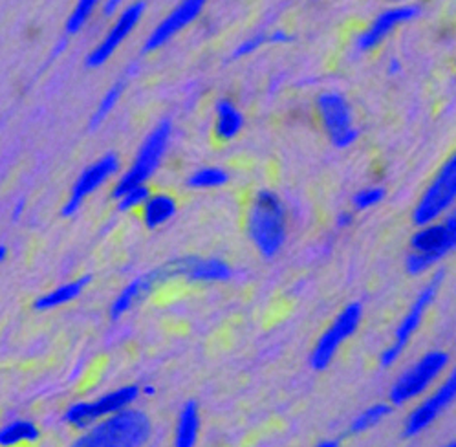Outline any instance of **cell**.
I'll return each instance as SVG.
<instances>
[{
  "label": "cell",
  "mask_w": 456,
  "mask_h": 447,
  "mask_svg": "<svg viewBox=\"0 0 456 447\" xmlns=\"http://www.w3.org/2000/svg\"><path fill=\"white\" fill-rule=\"evenodd\" d=\"M248 236L264 259L276 257L288 236V215L277 193L262 189L252 200L248 212Z\"/></svg>",
  "instance_id": "1"
},
{
  "label": "cell",
  "mask_w": 456,
  "mask_h": 447,
  "mask_svg": "<svg viewBox=\"0 0 456 447\" xmlns=\"http://www.w3.org/2000/svg\"><path fill=\"white\" fill-rule=\"evenodd\" d=\"M456 250V210L444 222L421 226L411 238V253L405 259V270L421 275Z\"/></svg>",
  "instance_id": "2"
},
{
  "label": "cell",
  "mask_w": 456,
  "mask_h": 447,
  "mask_svg": "<svg viewBox=\"0 0 456 447\" xmlns=\"http://www.w3.org/2000/svg\"><path fill=\"white\" fill-rule=\"evenodd\" d=\"M150 436V420L136 409L112 414L81 436L72 447H141Z\"/></svg>",
  "instance_id": "3"
},
{
  "label": "cell",
  "mask_w": 456,
  "mask_h": 447,
  "mask_svg": "<svg viewBox=\"0 0 456 447\" xmlns=\"http://www.w3.org/2000/svg\"><path fill=\"white\" fill-rule=\"evenodd\" d=\"M449 363L451 355L445 350H431L423 354L412 367H409L392 383L388 391V403L392 407H402L423 396L449 369Z\"/></svg>",
  "instance_id": "4"
},
{
  "label": "cell",
  "mask_w": 456,
  "mask_h": 447,
  "mask_svg": "<svg viewBox=\"0 0 456 447\" xmlns=\"http://www.w3.org/2000/svg\"><path fill=\"white\" fill-rule=\"evenodd\" d=\"M444 270L436 272L429 283L425 284L420 293L416 295V299L412 301V305L409 307V310L405 312L404 319L400 321L398 329L394 331V338L392 341L387 345V348L380 354V365L388 369L392 365H396V362L400 360V357L404 355L405 348L409 347V343L412 341V338L416 336L418 329L421 326L423 319H425V314L429 312L431 305L435 303L436 295L442 288V283H444Z\"/></svg>",
  "instance_id": "5"
},
{
  "label": "cell",
  "mask_w": 456,
  "mask_h": 447,
  "mask_svg": "<svg viewBox=\"0 0 456 447\" xmlns=\"http://www.w3.org/2000/svg\"><path fill=\"white\" fill-rule=\"evenodd\" d=\"M171 132H172L171 122H169V119H162V122L156 125V129L147 136V140L143 141L132 167L124 176H121V180L116 184V188L112 191V196L116 200L119 196H124L132 188L143 186L148 180V178L155 174L162 158L165 156Z\"/></svg>",
  "instance_id": "6"
},
{
  "label": "cell",
  "mask_w": 456,
  "mask_h": 447,
  "mask_svg": "<svg viewBox=\"0 0 456 447\" xmlns=\"http://www.w3.org/2000/svg\"><path fill=\"white\" fill-rule=\"evenodd\" d=\"M363 321V305L359 301L348 303L333 321L328 324V329L319 336L310 354V367L317 372L326 371L333 357L340 352L345 341H348L359 329Z\"/></svg>",
  "instance_id": "7"
},
{
  "label": "cell",
  "mask_w": 456,
  "mask_h": 447,
  "mask_svg": "<svg viewBox=\"0 0 456 447\" xmlns=\"http://www.w3.org/2000/svg\"><path fill=\"white\" fill-rule=\"evenodd\" d=\"M456 202V153L444 164V167L435 176V180L420 196L414 212L412 222L421 227L431 222H436L445 215Z\"/></svg>",
  "instance_id": "8"
},
{
  "label": "cell",
  "mask_w": 456,
  "mask_h": 447,
  "mask_svg": "<svg viewBox=\"0 0 456 447\" xmlns=\"http://www.w3.org/2000/svg\"><path fill=\"white\" fill-rule=\"evenodd\" d=\"M456 402V365L449 371L447 378L436 387L435 393L421 400L405 419L404 436L416 438L428 431L440 416Z\"/></svg>",
  "instance_id": "9"
},
{
  "label": "cell",
  "mask_w": 456,
  "mask_h": 447,
  "mask_svg": "<svg viewBox=\"0 0 456 447\" xmlns=\"http://www.w3.org/2000/svg\"><path fill=\"white\" fill-rule=\"evenodd\" d=\"M140 385H125L117 391H112L94 402H79L74 403L67 414H65V422L74 426V427H88L90 424L98 422L100 419H105V416H112L116 412H121L129 409L131 403H134L140 396Z\"/></svg>",
  "instance_id": "10"
},
{
  "label": "cell",
  "mask_w": 456,
  "mask_h": 447,
  "mask_svg": "<svg viewBox=\"0 0 456 447\" xmlns=\"http://www.w3.org/2000/svg\"><path fill=\"white\" fill-rule=\"evenodd\" d=\"M317 112L333 147L347 148L357 141V129L352 125V112L347 100L338 92L317 98Z\"/></svg>",
  "instance_id": "11"
},
{
  "label": "cell",
  "mask_w": 456,
  "mask_h": 447,
  "mask_svg": "<svg viewBox=\"0 0 456 447\" xmlns=\"http://www.w3.org/2000/svg\"><path fill=\"white\" fill-rule=\"evenodd\" d=\"M147 3L145 0H136L129 8L124 10L110 28L107 37L86 55V67L88 68H100L103 67L108 59L114 55V52L124 44V41L134 32V28L140 24L143 13H145Z\"/></svg>",
  "instance_id": "12"
},
{
  "label": "cell",
  "mask_w": 456,
  "mask_h": 447,
  "mask_svg": "<svg viewBox=\"0 0 456 447\" xmlns=\"http://www.w3.org/2000/svg\"><path fill=\"white\" fill-rule=\"evenodd\" d=\"M117 169H119V158L114 153L105 155L96 164L86 167L70 191V196L63 207V217H74L81 207V204L84 202V198L88 195H92L100 186H103L110 176L117 172Z\"/></svg>",
  "instance_id": "13"
},
{
  "label": "cell",
  "mask_w": 456,
  "mask_h": 447,
  "mask_svg": "<svg viewBox=\"0 0 456 447\" xmlns=\"http://www.w3.org/2000/svg\"><path fill=\"white\" fill-rule=\"evenodd\" d=\"M172 279L184 277L191 283H228L233 279V267L222 259L181 257L167 262Z\"/></svg>",
  "instance_id": "14"
},
{
  "label": "cell",
  "mask_w": 456,
  "mask_h": 447,
  "mask_svg": "<svg viewBox=\"0 0 456 447\" xmlns=\"http://www.w3.org/2000/svg\"><path fill=\"white\" fill-rule=\"evenodd\" d=\"M207 0H181L178 8H174L156 28L155 32L148 36L143 44V53H150L162 48L169 39L180 34L188 24H191L202 12Z\"/></svg>",
  "instance_id": "15"
},
{
  "label": "cell",
  "mask_w": 456,
  "mask_h": 447,
  "mask_svg": "<svg viewBox=\"0 0 456 447\" xmlns=\"http://www.w3.org/2000/svg\"><path fill=\"white\" fill-rule=\"evenodd\" d=\"M421 8L416 4H407V6H398L387 10L376 17V20L364 29V32L357 37V48L361 52H369L376 48L380 43H383L394 29H396L400 24L414 20L420 17Z\"/></svg>",
  "instance_id": "16"
},
{
  "label": "cell",
  "mask_w": 456,
  "mask_h": 447,
  "mask_svg": "<svg viewBox=\"0 0 456 447\" xmlns=\"http://www.w3.org/2000/svg\"><path fill=\"white\" fill-rule=\"evenodd\" d=\"M169 279H172V277H171L167 264H164V266L156 267V270H152V272L138 277L136 281H132L124 291H121L116 297V301L112 303V308H110V317L114 321L119 319L125 312H129L134 305H138L141 299H145V297L152 290L160 286L162 283L169 281Z\"/></svg>",
  "instance_id": "17"
},
{
  "label": "cell",
  "mask_w": 456,
  "mask_h": 447,
  "mask_svg": "<svg viewBox=\"0 0 456 447\" xmlns=\"http://www.w3.org/2000/svg\"><path fill=\"white\" fill-rule=\"evenodd\" d=\"M200 435V409L195 400H189L180 411L174 427V447H196Z\"/></svg>",
  "instance_id": "18"
},
{
  "label": "cell",
  "mask_w": 456,
  "mask_h": 447,
  "mask_svg": "<svg viewBox=\"0 0 456 447\" xmlns=\"http://www.w3.org/2000/svg\"><path fill=\"white\" fill-rule=\"evenodd\" d=\"M215 112H217V122H215L217 138L222 141L235 140L240 134L242 127H244V116H242V112L228 98H222L217 101Z\"/></svg>",
  "instance_id": "19"
},
{
  "label": "cell",
  "mask_w": 456,
  "mask_h": 447,
  "mask_svg": "<svg viewBox=\"0 0 456 447\" xmlns=\"http://www.w3.org/2000/svg\"><path fill=\"white\" fill-rule=\"evenodd\" d=\"M90 283H92V275H83L77 281H72V283H67L63 286H59V288L52 290L50 293L39 297V299L34 303V308L39 310V312H44V310L57 308L60 305H67V303L77 299V297L83 293V290Z\"/></svg>",
  "instance_id": "20"
},
{
  "label": "cell",
  "mask_w": 456,
  "mask_h": 447,
  "mask_svg": "<svg viewBox=\"0 0 456 447\" xmlns=\"http://www.w3.org/2000/svg\"><path fill=\"white\" fill-rule=\"evenodd\" d=\"M178 212L176 200L171 195L160 193L147 198L143 207V222L148 229H156L167 224Z\"/></svg>",
  "instance_id": "21"
},
{
  "label": "cell",
  "mask_w": 456,
  "mask_h": 447,
  "mask_svg": "<svg viewBox=\"0 0 456 447\" xmlns=\"http://www.w3.org/2000/svg\"><path fill=\"white\" fill-rule=\"evenodd\" d=\"M136 70H138V65H131V67L125 70L124 77H119V79L108 88L107 94L101 98V101H100V105H98L94 116L90 117V124H88V129H90V131H96L100 125H103V122L108 117V114H110V112L114 110V107L117 105L121 94H124L129 79L136 74Z\"/></svg>",
  "instance_id": "22"
},
{
  "label": "cell",
  "mask_w": 456,
  "mask_h": 447,
  "mask_svg": "<svg viewBox=\"0 0 456 447\" xmlns=\"http://www.w3.org/2000/svg\"><path fill=\"white\" fill-rule=\"evenodd\" d=\"M392 412V405L387 402H380L374 403L371 407L364 409L363 412H359L356 419L352 420L348 433L350 435H363L371 429H374L376 426H380L383 420H387Z\"/></svg>",
  "instance_id": "23"
},
{
  "label": "cell",
  "mask_w": 456,
  "mask_h": 447,
  "mask_svg": "<svg viewBox=\"0 0 456 447\" xmlns=\"http://www.w3.org/2000/svg\"><path fill=\"white\" fill-rule=\"evenodd\" d=\"M41 431L34 422L17 420L0 429V447H15L20 442L39 440Z\"/></svg>",
  "instance_id": "24"
},
{
  "label": "cell",
  "mask_w": 456,
  "mask_h": 447,
  "mask_svg": "<svg viewBox=\"0 0 456 447\" xmlns=\"http://www.w3.org/2000/svg\"><path fill=\"white\" fill-rule=\"evenodd\" d=\"M229 182L228 171L220 167H204L188 178V186L193 189H217Z\"/></svg>",
  "instance_id": "25"
},
{
  "label": "cell",
  "mask_w": 456,
  "mask_h": 447,
  "mask_svg": "<svg viewBox=\"0 0 456 447\" xmlns=\"http://www.w3.org/2000/svg\"><path fill=\"white\" fill-rule=\"evenodd\" d=\"M98 4L100 0H79L77 6L74 8V12L67 20V36H76L84 26V22L90 19V15H92Z\"/></svg>",
  "instance_id": "26"
},
{
  "label": "cell",
  "mask_w": 456,
  "mask_h": 447,
  "mask_svg": "<svg viewBox=\"0 0 456 447\" xmlns=\"http://www.w3.org/2000/svg\"><path fill=\"white\" fill-rule=\"evenodd\" d=\"M385 195H387V191L381 186L364 188L354 195L352 204L357 212H367V210H372V207H376L378 204H381Z\"/></svg>",
  "instance_id": "27"
},
{
  "label": "cell",
  "mask_w": 456,
  "mask_h": 447,
  "mask_svg": "<svg viewBox=\"0 0 456 447\" xmlns=\"http://www.w3.org/2000/svg\"><path fill=\"white\" fill-rule=\"evenodd\" d=\"M150 196V191L148 188L143 184V186H138V188H132L131 191H127L124 196H119L117 200V207L119 212H129L132 210V207L136 205H141L147 202V198Z\"/></svg>",
  "instance_id": "28"
},
{
  "label": "cell",
  "mask_w": 456,
  "mask_h": 447,
  "mask_svg": "<svg viewBox=\"0 0 456 447\" xmlns=\"http://www.w3.org/2000/svg\"><path fill=\"white\" fill-rule=\"evenodd\" d=\"M264 44H268V36H264V34L255 36V37H252V39H248V41L242 43V44L233 52V59L248 57V55L255 53V52H257L260 46H264Z\"/></svg>",
  "instance_id": "29"
},
{
  "label": "cell",
  "mask_w": 456,
  "mask_h": 447,
  "mask_svg": "<svg viewBox=\"0 0 456 447\" xmlns=\"http://www.w3.org/2000/svg\"><path fill=\"white\" fill-rule=\"evenodd\" d=\"M352 224H354V213H352V212H341V213L338 215V227L347 229V227H350Z\"/></svg>",
  "instance_id": "30"
},
{
  "label": "cell",
  "mask_w": 456,
  "mask_h": 447,
  "mask_svg": "<svg viewBox=\"0 0 456 447\" xmlns=\"http://www.w3.org/2000/svg\"><path fill=\"white\" fill-rule=\"evenodd\" d=\"M121 3H124V0H105V4H103V13H105L107 17L114 15V13L117 12V8L121 6Z\"/></svg>",
  "instance_id": "31"
},
{
  "label": "cell",
  "mask_w": 456,
  "mask_h": 447,
  "mask_svg": "<svg viewBox=\"0 0 456 447\" xmlns=\"http://www.w3.org/2000/svg\"><path fill=\"white\" fill-rule=\"evenodd\" d=\"M292 37L290 36H286L283 29H279V32H276V34H271V36H268V44H277V43H288Z\"/></svg>",
  "instance_id": "32"
},
{
  "label": "cell",
  "mask_w": 456,
  "mask_h": 447,
  "mask_svg": "<svg viewBox=\"0 0 456 447\" xmlns=\"http://www.w3.org/2000/svg\"><path fill=\"white\" fill-rule=\"evenodd\" d=\"M24 207H26V200H24V198H20V200L17 202V205L13 207V213H12V220H19V219H20V215L24 213Z\"/></svg>",
  "instance_id": "33"
},
{
  "label": "cell",
  "mask_w": 456,
  "mask_h": 447,
  "mask_svg": "<svg viewBox=\"0 0 456 447\" xmlns=\"http://www.w3.org/2000/svg\"><path fill=\"white\" fill-rule=\"evenodd\" d=\"M400 68H402L400 61H398V59H396V57H394V59H392V61H390V65H388V74H390V76H394V74H398V72H400Z\"/></svg>",
  "instance_id": "34"
},
{
  "label": "cell",
  "mask_w": 456,
  "mask_h": 447,
  "mask_svg": "<svg viewBox=\"0 0 456 447\" xmlns=\"http://www.w3.org/2000/svg\"><path fill=\"white\" fill-rule=\"evenodd\" d=\"M316 447H340V443L336 440H324V442L317 443Z\"/></svg>",
  "instance_id": "35"
},
{
  "label": "cell",
  "mask_w": 456,
  "mask_h": 447,
  "mask_svg": "<svg viewBox=\"0 0 456 447\" xmlns=\"http://www.w3.org/2000/svg\"><path fill=\"white\" fill-rule=\"evenodd\" d=\"M6 255H8V248L6 246H0V262L6 259Z\"/></svg>",
  "instance_id": "36"
},
{
  "label": "cell",
  "mask_w": 456,
  "mask_h": 447,
  "mask_svg": "<svg viewBox=\"0 0 456 447\" xmlns=\"http://www.w3.org/2000/svg\"><path fill=\"white\" fill-rule=\"evenodd\" d=\"M143 391H145V395H155V387H150V385H148V387H145Z\"/></svg>",
  "instance_id": "37"
},
{
  "label": "cell",
  "mask_w": 456,
  "mask_h": 447,
  "mask_svg": "<svg viewBox=\"0 0 456 447\" xmlns=\"http://www.w3.org/2000/svg\"><path fill=\"white\" fill-rule=\"evenodd\" d=\"M444 447H456V442H451V443H447V445H444Z\"/></svg>",
  "instance_id": "38"
}]
</instances>
